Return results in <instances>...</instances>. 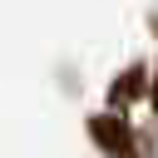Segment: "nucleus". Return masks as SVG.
I'll use <instances>...</instances> for the list:
<instances>
[{"label":"nucleus","instance_id":"nucleus-1","mask_svg":"<svg viewBox=\"0 0 158 158\" xmlns=\"http://www.w3.org/2000/svg\"><path fill=\"white\" fill-rule=\"evenodd\" d=\"M89 133H94V143H99L109 158H133V138H128V128H123L114 114H94V118H89Z\"/></svg>","mask_w":158,"mask_h":158},{"label":"nucleus","instance_id":"nucleus-2","mask_svg":"<svg viewBox=\"0 0 158 158\" xmlns=\"http://www.w3.org/2000/svg\"><path fill=\"white\" fill-rule=\"evenodd\" d=\"M153 104H158V79H153Z\"/></svg>","mask_w":158,"mask_h":158}]
</instances>
